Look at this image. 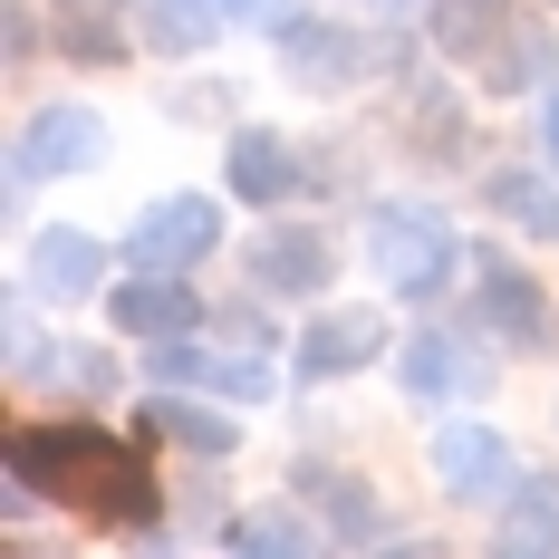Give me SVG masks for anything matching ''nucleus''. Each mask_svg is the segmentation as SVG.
I'll list each match as a JSON object with an SVG mask.
<instances>
[{
    "label": "nucleus",
    "instance_id": "f257e3e1",
    "mask_svg": "<svg viewBox=\"0 0 559 559\" xmlns=\"http://www.w3.org/2000/svg\"><path fill=\"white\" fill-rule=\"evenodd\" d=\"M0 463H10L20 492L68 502V511H87V521H155V502H165L145 444L116 435V425H68V415H49V425H10Z\"/></svg>",
    "mask_w": 559,
    "mask_h": 559
},
{
    "label": "nucleus",
    "instance_id": "f03ea898",
    "mask_svg": "<svg viewBox=\"0 0 559 559\" xmlns=\"http://www.w3.org/2000/svg\"><path fill=\"white\" fill-rule=\"evenodd\" d=\"M367 261L386 271V289L425 299V289H444V271H453V231L435 223V213L386 203V213H367Z\"/></svg>",
    "mask_w": 559,
    "mask_h": 559
},
{
    "label": "nucleus",
    "instance_id": "7ed1b4c3",
    "mask_svg": "<svg viewBox=\"0 0 559 559\" xmlns=\"http://www.w3.org/2000/svg\"><path fill=\"white\" fill-rule=\"evenodd\" d=\"M213 241H223V213H213V193H165V203L135 223L126 261H135V271H193Z\"/></svg>",
    "mask_w": 559,
    "mask_h": 559
},
{
    "label": "nucleus",
    "instance_id": "20e7f679",
    "mask_svg": "<svg viewBox=\"0 0 559 559\" xmlns=\"http://www.w3.org/2000/svg\"><path fill=\"white\" fill-rule=\"evenodd\" d=\"M107 155V126L87 107H39L29 126H20V155H10V174L20 183H39V174H78V165H97Z\"/></svg>",
    "mask_w": 559,
    "mask_h": 559
},
{
    "label": "nucleus",
    "instance_id": "39448f33",
    "mask_svg": "<svg viewBox=\"0 0 559 559\" xmlns=\"http://www.w3.org/2000/svg\"><path fill=\"white\" fill-rule=\"evenodd\" d=\"M107 309H116V329L135 337V347H155V337H193V329H203V299H193V280H183V271H135V280L107 299Z\"/></svg>",
    "mask_w": 559,
    "mask_h": 559
},
{
    "label": "nucleus",
    "instance_id": "423d86ee",
    "mask_svg": "<svg viewBox=\"0 0 559 559\" xmlns=\"http://www.w3.org/2000/svg\"><path fill=\"white\" fill-rule=\"evenodd\" d=\"M377 347H386V319H377V309H329V319L299 329L289 367H299V377H357Z\"/></svg>",
    "mask_w": 559,
    "mask_h": 559
},
{
    "label": "nucleus",
    "instance_id": "0eeeda50",
    "mask_svg": "<svg viewBox=\"0 0 559 559\" xmlns=\"http://www.w3.org/2000/svg\"><path fill=\"white\" fill-rule=\"evenodd\" d=\"M155 377H165V386L241 395V405H261V395H271V367H261V357H231V347H183V337H155Z\"/></svg>",
    "mask_w": 559,
    "mask_h": 559
},
{
    "label": "nucleus",
    "instance_id": "6e6552de",
    "mask_svg": "<svg viewBox=\"0 0 559 559\" xmlns=\"http://www.w3.org/2000/svg\"><path fill=\"white\" fill-rule=\"evenodd\" d=\"M97 271H107V251H97L87 231H39V241L20 251L29 299H97Z\"/></svg>",
    "mask_w": 559,
    "mask_h": 559
},
{
    "label": "nucleus",
    "instance_id": "1a4fd4ad",
    "mask_svg": "<svg viewBox=\"0 0 559 559\" xmlns=\"http://www.w3.org/2000/svg\"><path fill=\"white\" fill-rule=\"evenodd\" d=\"M483 319L521 347H559V309L540 299V280L511 271V261H483Z\"/></svg>",
    "mask_w": 559,
    "mask_h": 559
},
{
    "label": "nucleus",
    "instance_id": "9d476101",
    "mask_svg": "<svg viewBox=\"0 0 559 559\" xmlns=\"http://www.w3.org/2000/svg\"><path fill=\"white\" fill-rule=\"evenodd\" d=\"M251 280L271 289V299H319L329 289V231H261V251H251Z\"/></svg>",
    "mask_w": 559,
    "mask_h": 559
},
{
    "label": "nucleus",
    "instance_id": "9b49d317",
    "mask_svg": "<svg viewBox=\"0 0 559 559\" xmlns=\"http://www.w3.org/2000/svg\"><path fill=\"white\" fill-rule=\"evenodd\" d=\"M49 39H58V58L116 68L126 39H135V20H126V0H49Z\"/></svg>",
    "mask_w": 559,
    "mask_h": 559
},
{
    "label": "nucleus",
    "instance_id": "f8f14e48",
    "mask_svg": "<svg viewBox=\"0 0 559 559\" xmlns=\"http://www.w3.org/2000/svg\"><path fill=\"white\" fill-rule=\"evenodd\" d=\"M502 473H511V453L492 425H435V483L444 492H492Z\"/></svg>",
    "mask_w": 559,
    "mask_h": 559
},
{
    "label": "nucleus",
    "instance_id": "ddd939ff",
    "mask_svg": "<svg viewBox=\"0 0 559 559\" xmlns=\"http://www.w3.org/2000/svg\"><path fill=\"white\" fill-rule=\"evenodd\" d=\"M405 386H415V395H473V386H483V357H473V337H463V329L405 337Z\"/></svg>",
    "mask_w": 559,
    "mask_h": 559
},
{
    "label": "nucleus",
    "instance_id": "4468645a",
    "mask_svg": "<svg viewBox=\"0 0 559 559\" xmlns=\"http://www.w3.org/2000/svg\"><path fill=\"white\" fill-rule=\"evenodd\" d=\"M289 492L329 502V540H377V492H367L357 473H337V463H299V473H289Z\"/></svg>",
    "mask_w": 559,
    "mask_h": 559
},
{
    "label": "nucleus",
    "instance_id": "2eb2a0df",
    "mask_svg": "<svg viewBox=\"0 0 559 559\" xmlns=\"http://www.w3.org/2000/svg\"><path fill=\"white\" fill-rule=\"evenodd\" d=\"M280 58H289L309 87H347V78L367 68V49H357L347 29H329V20H289V29H280Z\"/></svg>",
    "mask_w": 559,
    "mask_h": 559
},
{
    "label": "nucleus",
    "instance_id": "dca6fc26",
    "mask_svg": "<svg viewBox=\"0 0 559 559\" xmlns=\"http://www.w3.org/2000/svg\"><path fill=\"white\" fill-rule=\"evenodd\" d=\"M492 540L502 550H559V473H521L511 483V511Z\"/></svg>",
    "mask_w": 559,
    "mask_h": 559
},
{
    "label": "nucleus",
    "instance_id": "f3484780",
    "mask_svg": "<svg viewBox=\"0 0 559 559\" xmlns=\"http://www.w3.org/2000/svg\"><path fill=\"white\" fill-rule=\"evenodd\" d=\"M289 145H280L271 126H241V135H231V193H241V203H280V193H289Z\"/></svg>",
    "mask_w": 559,
    "mask_h": 559
},
{
    "label": "nucleus",
    "instance_id": "a211bd4d",
    "mask_svg": "<svg viewBox=\"0 0 559 559\" xmlns=\"http://www.w3.org/2000/svg\"><path fill=\"white\" fill-rule=\"evenodd\" d=\"M145 10V49H165V58H183V49H203L213 39V20H231V10H251V0H135Z\"/></svg>",
    "mask_w": 559,
    "mask_h": 559
},
{
    "label": "nucleus",
    "instance_id": "6ab92c4d",
    "mask_svg": "<svg viewBox=\"0 0 559 559\" xmlns=\"http://www.w3.org/2000/svg\"><path fill=\"white\" fill-rule=\"evenodd\" d=\"M435 39L453 58H492V39H511V0H435Z\"/></svg>",
    "mask_w": 559,
    "mask_h": 559
},
{
    "label": "nucleus",
    "instance_id": "aec40b11",
    "mask_svg": "<svg viewBox=\"0 0 559 559\" xmlns=\"http://www.w3.org/2000/svg\"><path fill=\"white\" fill-rule=\"evenodd\" d=\"M145 425L174 435V444H193V453H231V444H241V425L213 415V405H193V395H155V405H145Z\"/></svg>",
    "mask_w": 559,
    "mask_h": 559
},
{
    "label": "nucleus",
    "instance_id": "412c9836",
    "mask_svg": "<svg viewBox=\"0 0 559 559\" xmlns=\"http://www.w3.org/2000/svg\"><path fill=\"white\" fill-rule=\"evenodd\" d=\"M492 213H511V223H531V231H559L550 183H540V174H521V165H502V174H492Z\"/></svg>",
    "mask_w": 559,
    "mask_h": 559
},
{
    "label": "nucleus",
    "instance_id": "4be33fe9",
    "mask_svg": "<svg viewBox=\"0 0 559 559\" xmlns=\"http://www.w3.org/2000/svg\"><path fill=\"white\" fill-rule=\"evenodd\" d=\"M550 78V39L540 29H511V49L483 58V87H540Z\"/></svg>",
    "mask_w": 559,
    "mask_h": 559
},
{
    "label": "nucleus",
    "instance_id": "5701e85b",
    "mask_svg": "<svg viewBox=\"0 0 559 559\" xmlns=\"http://www.w3.org/2000/svg\"><path fill=\"white\" fill-rule=\"evenodd\" d=\"M223 540H231V550H299L309 521H299V511H251V521H231Z\"/></svg>",
    "mask_w": 559,
    "mask_h": 559
},
{
    "label": "nucleus",
    "instance_id": "b1692460",
    "mask_svg": "<svg viewBox=\"0 0 559 559\" xmlns=\"http://www.w3.org/2000/svg\"><path fill=\"white\" fill-rule=\"evenodd\" d=\"M49 377H58L68 395H107V386H116V367L97 357V347H68V357H49Z\"/></svg>",
    "mask_w": 559,
    "mask_h": 559
},
{
    "label": "nucleus",
    "instance_id": "393cba45",
    "mask_svg": "<svg viewBox=\"0 0 559 559\" xmlns=\"http://www.w3.org/2000/svg\"><path fill=\"white\" fill-rule=\"evenodd\" d=\"M39 29H49V20H39L29 0H10V58H29V49H39Z\"/></svg>",
    "mask_w": 559,
    "mask_h": 559
},
{
    "label": "nucleus",
    "instance_id": "a878e982",
    "mask_svg": "<svg viewBox=\"0 0 559 559\" xmlns=\"http://www.w3.org/2000/svg\"><path fill=\"white\" fill-rule=\"evenodd\" d=\"M540 145H550V165H559V97L540 107Z\"/></svg>",
    "mask_w": 559,
    "mask_h": 559
}]
</instances>
